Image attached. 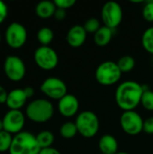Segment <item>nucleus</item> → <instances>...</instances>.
<instances>
[{
	"instance_id": "obj_33",
	"label": "nucleus",
	"mask_w": 153,
	"mask_h": 154,
	"mask_svg": "<svg viewBox=\"0 0 153 154\" xmlns=\"http://www.w3.org/2000/svg\"><path fill=\"white\" fill-rule=\"evenodd\" d=\"M39 154H61L57 149L53 147H49V148H44L41 149V152Z\"/></svg>"
},
{
	"instance_id": "obj_14",
	"label": "nucleus",
	"mask_w": 153,
	"mask_h": 154,
	"mask_svg": "<svg viewBox=\"0 0 153 154\" xmlns=\"http://www.w3.org/2000/svg\"><path fill=\"white\" fill-rule=\"evenodd\" d=\"M87 32H86L85 28L83 25H74L72 26L66 36L67 42L69 46L73 48H78L84 44L87 39Z\"/></svg>"
},
{
	"instance_id": "obj_7",
	"label": "nucleus",
	"mask_w": 153,
	"mask_h": 154,
	"mask_svg": "<svg viewBox=\"0 0 153 154\" xmlns=\"http://www.w3.org/2000/svg\"><path fill=\"white\" fill-rule=\"evenodd\" d=\"M34 61L44 70H50L57 67L59 56L56 51L50 46H40L34 51Z\"/></svg>"
},
{
	"instance_id": "obj_35",
	"label": "nucleus",
	"mask_w": 153,
	"mask_h": 154,
	"mask_svg": "<svg viewBox=\"0 0 153 154\" xmlns=\"http://www.w3.org/2000/svg\"><path fill=\"white\" fill-rule=\"evenodd\" d=\"M4 131V125H3V121L0 120V132Z\"/></svg>"
},
{
	"instance_id": "obj_1",
	"label": "nucleus",
	"mask_w": 153,
	"mask_h": 154,
	"mask_svg": "<svg viewBox=\"0 0 153 154\" xmlns=\"http://www.w3.org/2000/svg\"><path fill=\"white\" fill-rule=\"evenodd\" d=\"M143 86L133 80L122 82L115 90V101L124 111L134 110L140 104L143 94Z\"/></svg>"
},
{
	"instance_id": "obj_36",
	"label": "nucleus",
	"mask_w": 153,
	"mask_h": 154,
	"mask_svg": "<svg viewBox=\"0 0 153 154\" xmlns=\"http://www.w3.org/2000/svg\"><path fill=\"white\" fill-rule=\"evenodd\" d=\"M116 154H129V153H127V152H117Z\"/></svg>"
},
{
	"instance_id": "obj_12",
	"label": "nucleus",
	"mask_w": 153,
	"mask_h": 154,
	"mask_svg": "<svg viewBox=\"0 0 153 154\" xmlns=\"http://www.w3.org/2000/svg\"><path fill=\"white\" fill-rule=\"evenodd\" d=\"M2 121L4 131L11 134H17L22 132L24 126L25 117L20 110H9Z\"/></svg>"
},
{
	"instance_id": "obj_20",
	"label": "nucleus",
	"mask_w": 153,
	"mask_h": 154,
	"mask_svg": "<svg viewBox=\"0 0 153 154\" xmlns=\"http://www.w3.org/2000/svg\"><path fill=\"white\" fill-rule=\"evenodd\" d=\"M54 38L53 31L49 27H42L37 32V39L41 46H49Z\"/></svg>"
},
{
	"instance_id": "obj_19",
	"label": "nucleus",
	"mask_w": 153,
	"mask_h": 154,
	"mask_svg": "<svg viewBox=\"0 0 153 154\" xmlns=\"http://www.w3.org/2000/svg\"><path fill=\"white\" fill-rule=\"evenodd\" d=\"M36 139H37V142H38L41 149H44V148L51 147V145L54 142V135L50 131L45 130V131L39 133L36 135Z\"/></svg>"
},
{
	"instance_id": "obj_34",
	"label": "nucleus",
	"mask_w": 153,
	"mask_h": 154,
	"mask_svg": "<svg viewBox=\"0 0 153 154\" xmlns=\"http://www.w3.org/2000/svg\"><path fill=\"white\" fill-rule=\"evenodd\" d=\"M23 91H24V93H25L27 98L32 97L33 96V94H34V89H33L32 87H26V88H23Z\"/></svg>"
},
{
	"instance_id": "obj_38",
	"label": "nucleus",
	"mask_w": 153,
	"mask_h": 154,
	"mask_svg": "<svg viewBox=\"0 0 153 154\" xmlns=\"http://www.w3.org/2000/svg\"><path fill=\"white\" fill-rule=\"evenodd\" d=\"M100 154H104V153H100Z\"/></svg>"
},
{
	"instance_id": "obj_25",
	"label": "nucleus",
	"mask_w": 153,
	"mask_h": 154,
	"mask_svg": "<svg viewBox=\"0 0 153 154\" xmlns=\"http://www.w3.org/2000/svg\"><path fill=\"white\" fill-rule=\"evenodd\" d=\"M141 104L142 105V106L148 110V111H153V91L150 89H146L144 90L142 97V100H141Z\"/></svg>"
},
{
	"instance_id": "obj_21",
	"label": "nucleus",
	"mask_w": 153,
	"mask_h": 154,
	"mask_svg": "<svg viewBox=\"0 0 153 154\" xmlns=\"http://www.w3.org/2000/svg\"><path fill=\"white\" fill-rule=\"evenodd\" d=\"M117 65H118L120 70L122 71V73H126V72L131 71L134 68L135 60L133 56L124 55L118 60Z\"/></svg>"
},
{
	"instance_id": "obj_5",
	"label": "nucleus",
	"mask_w": 153,
	"mask_h": 154,
	"mask_svg": "<svg viewBox=\"0 0 153 154\" xmlns=\"http://www.w3.org/2000/svg\"><path fill=\"white\" fill-rule=\"evenodd\" d=\"M78 134L85 138L94 137L99 130V119L92 111L79 113L75 121Z\"/></svg>"
},
{
	"instance_id": "obj_9",
	"label": "nucleus",
	"mask_w": 153,
	"mask_h": 154,
	"mask_svg": "<svg viewBox=\"0 0 153 154\" xmlns=\"http://www.w3.org/2000/svg\"><path fill=\"white\" fill-rule=\"evenodd\" d=\"M4 70L6 77L14 82L22 80L26 72V68L23 60L15 55H9L4 62Z\"/></svg>"
},
{
	"instance_id": "obj_2",
	"label": "nucleus",
	"mask_w": 153,
	"mask_h": 154,
	"mask_svg": "<svg viewBox=\"0 0 153 154\" xmlns=\"http://www.w3.org/2000/svg\"><path fill=\"white\" fill-rule=\"evenodd\" d=\"M40 152L41 147L36 136L23 131L13 137V142L9 149V154H39Z\"/></svg>"
},
{
	"instance_id": "obj_15",
	"label": "nucleus",
	"mask_w": 153,
	"mask_h": 154,
	"mask_svg": "<svg viewBox=\"0 0 153 154\" xmlns=\"http://www.w3.org/2000/svg\"><path fill=\"white\" fill-rule=\"evenodd\" d=\"M27 97L23 91V88H15L8 92L6 100V106L10 110H20L26 103Z\"/></svg>"
},
{
	"instance_id": "obj_28",
	"label": "nucleus",
	"mask_w": 153,
	"mask_h": 154,
	"mask_svg": "<svg viewBox=\"0 0 153 154\" xmlns=\"http://www.w3.org/2000/svg\"><path fill=\"white\" fill-rule=\"evenodd\" d=\"M53 2L57 8H61L64 10L70 8L76 4V0H55Z\"/></svg>"
},
{
	"instance_id": "obj_26",
	"label": "nucleus",
	"mask_w": 153,
	"mask_h": 154,
	"mask_svg": "<svg viewBox=\"0 0 153 154\" xmlns=\"http://www.w3.org/2000/svg\"><path fill=\"white\" fill-rule=\"evenodd\" d=\"M84 28L86 30L87 32H89V33H96L101 27V23H100V21L97 19V18H95V17H92V18H89L87 19L85 23H84Z\"/></svg>"
},
{
	"instance_id": "obj_31",
	"label": "nucleus",
	"mask_w": 153,
	"mask_h": 154,
	"mask_svg": "<svg viewBox=\"0 0 153 154\" xmlns=\"http://www.w3.org/2000/svg\"><path fill=\"white\" fill-rule=\"evenodd\" d=\"M53 16H54L57 20L61 21V20H63V19L66 17V10L61 9V8H56V11H55Z\"/></svg>"
},
{
	"instance_id": "obj_6",
	"label": "nucleus",
	"mask_w": 153,
	"mask_h": 154,
	"mask_svg": "<svg viewBox=\"0 0 153 154\" xmlns=\"http://www.w3.org/2000/svg\"><path fill=\"white\" fill-rule=\"evenodd\" d=\"M101 18L104 25L115 29L123 20V9L119 3L115 1L106 2L101 10Z\"/></svg>"
},
{
	"instance_id": "obj_16",
	"label": "nucleus",
	"mask_w": 153,
	"mask_h": 154,
	"mask_svg": "<svg viewBox=\"0 0 153 154\" xmlns=\"http://www.w3.org/2000/svg\"><path fill=\"white\" fill-rule=\"evenodd\" d=\"M98 147L101 153L116 154L118 152V142L111 134L103 135L98 142Z\"/></svg>"
},
{
	"instance_id": "obj_17",
	"label": "nucleus",
	"mask_w": 153,
	"mask_h": 154,
	"mask_svg": "<svg viewBox=\"0 0 153 154\" xmlns=\"http://www.w3.org/2000/svg\"><path fill=\"white\" fill-rule=\"evenodd\" d=\"M56 8L57 7L54 2H51L50 0H43L37 4L35 7V12L39 17L46 19L54 15Z\"/></svg>"
},
{
	"instance_id": "obj_32",
	"label": "nucleus",
	"mask_w": 153,
	"mask_h": 154,
	"mask_svg": "<svg viewBox=\"0 0 153 154\" xmlns=\"http://www.w3.org/2000/svg\"><path fill=\"white\" fill-rule=\"evenodd\" d=\"M7 97H8L7 91L5 89L4 87H2V86L0 85V104H5V103H6Z\"/></svg>"
},
{
	"instance_id": "obj_8",
	"label": "nucleus",
	"mask_w": 153,
	"mask_h": 154,
	"mask_svg": "<svg viewBox=\"0 0 153 154\" xmlns=\"http://www.w3.org/2000/svg\"><path fill=\"white\" fill-rule=\"evenodd\" d=\"M144 120L135 110L124 111L120 117V125L122 129L130 135L139 134L143 131Z\"/></svg>"
},
{
	"instance_id": "obj_11",
	"label": "nucleus",
	"mask_w": 153,
	"mask_h": 154,
	"mask_svg": "<svg viewBox=\"0 0 153 154\" xmlns=\"http://www.w3.org/2000/svg\"><path fill=\"white\" fill-rule=\"evenodd\" d=\"M41 90L48 97L51 99L60 100L68 93V88L66 83L56 77L47 78L41 85Z\"/></svg>"
},
{
	"instance_id": "obj_23",
	"label": "nucleus",
	"mask_w": 153,
	"mask_h": 154,
	"mask_svg": "<svg viewBox=\"0 0 153 154\" xmlns=\"http://www.w3.org/2000/svg\"><path fill=\"white\" fill-rule=\"evenodd\" d=\"M142 47L149 53L153 54V26L146 29L142 36Z\"/></svg>"
},
{
	"instance_id": "obj_37",
	"label": "nucleus",
	"mask_w": 153,
	"mask_h": 154,
	"mask_svg": "<svg viewBox=\"0 0 153 154\" xmlns=\"http://www.w3.org/2000/svg\"><path fill=\"white\" fill-rule=\"evenodd\" d=\"M0 41H1V34H0Z\"/></svg>"
},
{
	"instance_id": "obj_13",
	"label": "nucleus",
	"mask_w": 153,
	"mask_h": 154,
	"mask_svg": "<svg viewBox=\"0 0 153 154\" xmlns=\"http://www.w3.org/2000/svg\"><path fill=\"white\" fill-rule=\"evenodd\" d=\"M58 108L60 113L64 117H72L75 116L79 108L78 99L71 94H67L59 100Z\"/></svg>"
},
{
	"instance_id": "obj_29",
	"label": "nucleus",
	"mask_w": 153,
	"mask_h": 154,
	"mask_svg": "<svg viewBox=\"0 0 153 154\" xmlns=\"http://www.w3.org/2000/svg\"><path fill=\"white\" fill-rule=\"evenodd\" d=\"M143 132L149 134H153V116H151L146 120H144Z\"/></svg>"
},
{
	"instance_id": "obj_4",
	"label": "nucleus",
	"mask_w": 153,
	"mask_h": 154,
	"mask_svg": "<svg viewBox=\"0 0 153 154\" xmlns=\"http://www.w3.org/2000/svg\"><path fill=\"white\" fill-rule=\"evenodd\" d=\"M122 74L117 63L112 60H106L100 63L95 72L96 79L104 86L115 84L120 80Z\"/></svg>"
},
{
	"instance_id": "obj_24",
	"label": "nucleus",
	"mask_w": 153,
	"mask_h": 154,
	"mask_svg": "<svg viewBox=\"0 0 153 154\" xmlns=\"http://www.w3.org/2000/svg\"><path fill=\"white\" fill-rule=\"evenodd\" d=\"M12 142H13V137L11 134L5 131L0 132V152H5L7 151L9 152Z\"/></svg>"
},
{
	"instance_id": "obj_22",
	"label": "nucleus",
	"mask_w": 153,
	"mask_h": 154,
	"mask_svg": "<svg viewBox=\"0 0 153 154\" xmlns=\"http://www.w3.org/2000/svg\"><path fill=\"white\" fill-rule=\"evenodd\" d=\"M60 135L64 139H72L73 137L76 136V134L78 133V128L76 126V124L73 122H67L64 123L60 129Z\"/></svg>"
},
{
	"instance_id": "obj_10",
	"label": "nucleus",
	"mask_w": 153,
	"mask_h": 154,
	"mask_svg": "<svg viewBox=\"0 0 153 154\" xmlns=\"http://www.w3.org/2000/svg\"><path fill=\"white\" fill-rule=\"evenodd\" d=\"M27 40L26 28L19 23H12L5 31V42L7 45L13 49L23 47Z\"/></svg>"
},
{
	"instance_id": "obj_27",
	"label": "nucleus",
	"mask_w": 153,
	"mask_h": 154,
	"mask_svg": "<svg viewBox=\"0 0 153 154\" xmlns=\"http://www.w3.org/2000/svg\"><path fill=\"white\" fill-rule=\"evenodd\" d=\"M142 16L148 22H153V1H149L145 4L142 9Z\"/></svg>"
},
{
	"instance_id": "obj_3",
	"label": "nucleus",
	"mask_w": 153,
	"mask_h": 154,
	"mask_svg": "<svg viewBox=\"0 0 153 154\" xmlns=\"http://www.w3.org/2000/svg\"><path fill=\"white\" fill-rule=\"evenodd\" d=\"M54 113V107L50 101L39 98L32 101L26 107L27 117L35 123H45L49 121Z\"/></svg>"
},
{
	"instance_id": "obj_18",
	"label": "nucleus",
	"mask_w": 153,
	"mask_h": 154,
	"mask_svg": "<svg viewBox=\"0 0 153 154\" xmlns=\"http://www.w3.org/2000/svg\"><path fill=\"white\" fill-rule=\"evenodd\" d=\"M112 38H113V29H111L106 25H103L95 33L94 41L97 46L104 47V46H106L107 44H109Z\"/></svg>"
},
{
	"instance_id": "obj_30",
	"label": "nucleus",
	"mask_w": 153,
	"mask_h": 154,
	"mask_svg": "<svg viewBox=\"0 0 153 154\" xmlns=\"http://www.w3.org/2000/svg\"><path fill=\"white\" fill-rule=\"evenodd\" d=\"M7 13L8 10L6 5L3 1H0V23H2L5 20L7 16Z\"/></svg>"
}]
</instances>
